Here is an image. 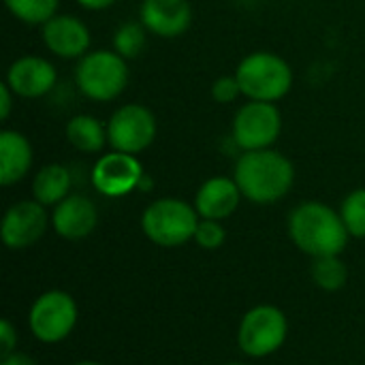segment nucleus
<instances>
[{
  "mask_svg": "<svg viewBox=\"0 0 365 365\" xmlns=\"http://www.w3.org/2000/svg\"><path fill=\"white\" fill-rule=\"evenodd\" d=\"M233 180L237 182L242 197L257 205H267L289 195L295 182V167L284 154L272 148L252 150L237 158Z\"/></svg>",
  "mask_w": 365,
  "mask_h": 365,
  "instance_id": "obj_1",
  "label": "nucleus"
},
{
  "mask_svg": "<svg viewBox=\"0 0 365 365\" xmlns=\"http://www.w3.org/2000/svg\"><path fill=\"white\" fill-rule=\"evenodd\" d=\"M289 235L302 252L314 259L338 257L349 242L340 212L321 201H304L291 212Z\"/></svg>",
  "mask_w": 365,
  "mask_h": 365,
  "instance_id": "obj_2",
  "label": "nucleus"
},
{
  "mask_svg": "<svg viewBox=\"0 0 365 365\" xmlns=\"http://www.w3.org/2000/svg\"><path fill=\"white\" fill-rule=\"evenodd\" d=\"M242 94L248 101L276 103L293 88V68L272 51H252L240 60L235 73Z\"/></svg>",
  "mask_w": 365,
  "mask_h": 365,
  "instance_id": "obj_3",
  "label": "nucleus"
},
{
  "mask_svg": "<svg viewBox=\"0 0 365 365\" xmlns=\"http://www.w3.org/2000/svg\"><path fill=\"white\" fill-rule=\"evenodd\" d=\"M128 64L113 49L88 51L75 66L77 90L94 103L115 101L128 86Z\"/></svg>",
  "mask_w": 365,
  "mask_h": 365,
  "instance_id": "obj_4",
  "label": "nucleus"
},
{
  "mask_svg": "<svg viewBox=\"0 0 365 365\" xmlns=\"http://www.w3.org/2000/svg\"><path fill=\"white\" fill-rule=\"evenodd\" d=\"M199 218V212L186 201L165 197L145 207L141 216V229L156 246L175 248L195 240Z\"/></svg>",
  "mask_w": 365,
  "mask_h": 365,
  "instance_id": "obj_5",
  "label": "nucleus"
},
{
  "mask_svg": "<svg viewBox=\"0 0 365 365\" xmlns=\"http://www.w3.org/2000/svg\"><path fill=\"white\" fill-rule=\"evenodd\" d=\"M282 133V113L276 103L248 101L244 103L231 124V137L244 152L272 148Z\"/></svg>",
  "mask_w": 365,
  "mask_h": 365,
  "instance_id": "obj_6",
  "label": "nucleus"
},
{
  "mask_svg": "<svg viewBox=\"0 0 365 365\" xmlns=\"http://www.w3.org/2000/svg\"><path fill=\"white\" fill-rule=\"evenodd\" d=\"M289 334L287 317L276 306H257L246 312L240 323L237 344L250 357H267L276 353Z\"/></svg>",
  "mask_w": 365,
  "mask_h": 365,
  "instance_id": "obj_7",
  "label": "nucleus"
},
{
  "mask_svg": "<svg viewBox=\"0 0 365 365\" xmlns=\"http://www.w3.org/2000/svg\"><path fill=\"white\" fill-rule=\"evenodd\" d=\"M158 133L156 115L141 103H126L118 107L107 122V139L111 150L124 154H139L148 150Z\"/></svg>",
  "mask_w": 365,
  "mask_h": 365,
  "instance_id": "obj_8",
  "label": "nucleus"
},
{
  "mask_svg": "<svg viewBox=\"0 0 365 365\" xmlns=\"http://www.w3.org/2000/svg\"><path fill=\"white\" fill-rule=\"evenodd\" d=\"M77 323V304L64 291L43 293L30 308L28 325L36 340L45 344L62 342Z\"/></svg>",
  "mask_w": 365,
  "mask_h": 365,
  "instance_id": "obj_9",
  "label": "nucleus"
},
{
  "mask_svg": "<svg viewBox=\"0 0 365 365\" xmlns=\"http://www.w3.org/2000/svg\"><path fill=\"white\" fill-rule=\"evenodd\" d=\"M143 175H145L143 167L135 154L111 150L109 154H103L94 163L90 180H92V186L103 197L115 199V197H126L133 190H137Z\"/></svg>",
  "mask_w": 365,
  "mask_h": 365,
  "instance_id": "obj_10",
  "label": "nucleus"
},
{
  "mask_svg": "<svg viewBox=\"0 0 365 365\" xmlns=\"http://www.w3.org/2000/svg\"><path fill=\"white\" fill-rule=\"evenodd\" d=\"M49 216L45 212V205L38 201H17L13 203L2 218V242L11 250H24L32 244H36L43 233L47 231Z\"/></svg>",
  "mask_w": 365,
  "mask_h": 365,
  "instance_id": "obj_11",
  "label": "nucleus"
},
{
  "mask_svg": "<svg viewBox=\"0 0 365 365\" xmlns=\"http://www.w3.org/2000/svg\"><path fill=\"white\" fill-rule=\"evenodd\" d=\"M41 38L47 51L64 60L83 58L92 41L88 26L79 17L66 13H56L51 19H47L41 26Z\"/></svg>",
  "mask_w": 365,
  "mask_h": 365,
  "instance_id": "obj_12",
  "label": "nucleus"
},
{
  "mask_svg": "<svg viewBox=\"0 0 365 365\" xmlns=\"http://www.w3.org/2000/svg\"><path fill=\"white\" fill-rule=\"evenodd\" d=\"M4 81L19 98H41L56 88L58 71L47 58L21 56L9 66Z\"/></svg>",
  "mask_w": 365,
  "mask_h": 365,
  "instance_id": "obj_13",
  "label": "nucleus"
},
{
  "mask_svg": "<svg viewBox=\"0 0 365 365\" xmlns=\"http://www.w3.org/2000/svg\"><path fill=\"white\" fill-rule=\"evenodd\" d=\"M139 21L160 38H178L192 24V6L188 0H143Z\"/></svg>",
  "mask_w": 365,
  "mask_h": 365,
  "instance_id": "obj_14",
  "label": "nucleus"
},
{
  "mask_svg": "<svg viewBox=\"0 0 365 365\" xmlns=\"http://www.w3.org/2000/svg\"><path fill=\"white\" fill-rule=\"evenodd\" d=\"M98 222V212L92 199L83 195H68L53 207L51 225L53 231L64 240H83L88 237Z\"/></svg>",
  "mask_w": 365,
  "mask_h": 365,
  "instance_id": "obj_15",
  "label": "nucleus"
},
{
  "mask_svg": "<svg viewBox=\"0 0 365 365\" xmlns=\"http://www.w3.org/2000/svg\"><path fill=\"white\" fill-rule=\"evenodd\" d=\"M240 199H242V190L237 182L233 178L216 175L199 186L195 197V210L199 212L201 218L222 222L225 218L235 214V210L240 207Z\"/></svg>",
  "mask_w": 365,
  "mask_h": 365,
  "instance_id": "obj_16",
  "label": "nucleus"
},
{
  "mask_svg": "<svg viewBox=\"0 0 365 365\" xmlns=\"http://www.w3.org/2000/svg\"><path fill=\"white\" fill-rule=\"evenodd\" d=\"M32 143L19 130L4 128L0 133V184L13 186L21 182L32 167Z\"/></svg>",
  "mask_w": 365,
  "mask_h": 365,
  "instance_id": "obj_17",
  "label": "nucleus"
},
{
  "mask_svg": "<svg viewBox=\"0 0 365 365\" xmlns=\"http://www.w3.org/2000/svg\"><path fill=\"white\" fill-rule=\"evenodd\" d=\"M71 190V171L60 163H49L41 167L32 180V197L41 205H58L68 197Z\"/></svg>",
  "mask_w": 365,
  "mask_h": 365,
  "instance_id": "obj_18",
  "label": "nucleus"
},
{
  "mask_svg": "<svg viewBox=\"0 0 365 365\" xmlns=\"http://www.w3.org/2000/svg\"><path fill=\"white\" fill-rule=\"evenodd\" d=\"M64 133H66V141L83 154H96L109 143L107 126H103L98 118L88 115V113L73 115L66 122Z\"/></svg>",
  "mask_w": 365,
  "mask_h": 365,
  "instance_id": "obj_19",
  "label": "nucleus"
},
{
  "mask_svg": "<svg viewBox=\"0 0 365 365\" xmlns=\"http://www.w3.org/2000/svg\"><path fill=\"white\" fill-rule=\"evenodd\" d=\"M60 0H4L9 13L28 26H43L58 11Z\"/></svg>",
  "mask_w": 365,
  "mask_h": 365,
  "instance_id": "obj_20",
  "label": "nucleus"
},
{
  "mask_svg": "<svg viewBox=\"0 0 365 365\" xmlns=\"http://www.w3.org/2000/svg\"><path fill=\"white\" fill-rule=\"evenodd\" d=\"M113 51L124 60H133L143 53L148 45V30L141 21H126L113 32Z\"/></svg>",
  "mask_w": 365,
  "mask_h": 365,
  "instance_id": "obj_21",
  "label": "nucleus"
},
{
  "mask_svg": "<svg viewBox=\"0 0 365 365\" xmlns=\"http://www.w3.org/2000/svg\"><path fill=\"white\" fill-rule=\"evenodd\" d=\"M346 265L338 257H321L312 263V280L323 291H340L346 284Z\"/></svg>",
  "mask_w": 365,
  "mask_h": 365,
  "instance_id": "obj_22",
  "label": "nucleus"
},
{
  "mask_svg": "<svg viewBox=\"0 0 365 365\" xmlns=\"http://www.w3.org/2000/svg\"><path fill=\"white\" fill-rule=\"evenodd\" d=\"M340 216L349 235L365 237V188H355L346 195L340 207Z\"/></svg>",
  "mask_w": 365,
  "mask_h": 365,
  "instance_id": "obj_23",
  "label": "nucleus"
},
{
  "mask_svg": "<svg viewBox=\"0 0 365 365\" xmlns=\"http://www.w3.org/2000/svg\"><path fill=\"white\" fill-rule=\"evenodd\" d=\"M225 240H227V231L220 225V220H207V218L199 220L197 231H195V242L201 248L216 250V248H220L225 244Z\"/></svg>",
  "mask_w": 365,
  "mask_h": 365,
  "instance_id": "obj_24",
  "label": "nucleus"
},
{
  "mask_svg": "<svg viewBox=\"0 0 365 365\" xmlns=\"http://www.w3.org/2000/svg\"><path fill=\"white\" fill-rule=\"evenodd\" d=\"M242 88L235 75H222L212 83V98L220 105H231L240 98Z\"/></svg>",
  "mask_w": 365,
  "mask_h": 365,
  "instance_id": "obj_25",
  "label": "nucleus"
},
{
  "mask_svg": "<svg viewBox=\"0 0 365 365\" xmlns=\"http://www.w3.org/2000/svg\"><path fill=\"white\" fill-rule=\"evenodd\" d=\"M15 346H17V331L13 329V325L4 319L2 323H0V353H2V357L4 355H11L13 351H15Z\"/></svg>",
  "mask_w": 365,
  "mask_h": 365,
  "instance_id": "obj_26",
  "label": "nucleus"
},
{
  "mask_svg": "<svg viewBox=\"0 0 365 365\" xmlns=\"http://www.w3.org/2000/svg\"><path fill=\"white\" fill-rule=\"evenodd\" d=\"M13 90L9 88V83H0V120L6 122L9 115H11V109H13Z\"/></svg>",
  "mask_w": 365,
  "mask_h": 365,
  "instance_id": "obj_27",
  "label": "nucleus"
},
{
  "mask_svg": "<svg viewBox=\"0 0 365 365\" xmlns=\"http://www.w3.org/2000/svg\"><path fill=\"white\" fill-rule=\"evenodd\" d=\"M0 365H36V364H34V359H32V357H28L26 353H17V351H13L11 355H4V357L0 359Z\"/></svg>",
  "mask_w": 365,
  "mask_h": 365,
  "instance_id": "obj_28",
  "label": "nucleus"
},
{
  "mask_svg": "<svg viewBox=\"0 0 365 365\" xmlns=\"http://www.w3.org/2000/svg\"><path fill=\"white\" fill-rule=\"evenodd\" d=\"M118 0H77L79 6H83L86 11H105L109 6H113Z\"/></svg>",
  "mask_w": 365,
  "mask_h": 365,
  "instance_id": "obj_29",
  "label": "nucleus"
},
{
  "mask_svg": "<svg viewBox=\"0 0 365 365\" xmlns=\"http://www.w3.org/2000/svg\"><path fill=\"white\" fill-rule=\"evenodd\" d=\"M75 365H103V364H96V361H79V364Z\"/></svg>",
  "mask_w": 365,
  "mask_h": 365,
  "instance_id": "obj_30",
  "label": "nucleus"
},
{
  "mask_svg": "<svg viewBox=\"0 0 365 365\" xmlns=\"http://www.w3.org/2000/svg\"><path fill=\"white\" fill-rule=\"evenodd\" d=\"M227 365H246V364H235V361H233V364H227Z\"/></svg>",
  "mask_w": 365,
  "mask_h": 365,
  "instance_id": "obj_31",
  "label": "nucleus"
}]
</instances>
